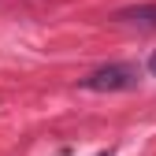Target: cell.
<instances>
[{"instance_id": "cell-1", "label": "cell", "mask_w": 156, "mask_h": 156, "mask_svg": "<svg viewBox=\"0 0 156 156\" xmlns=\"http://www.w3.org/2000/svg\"><path fill=\"white\" fill-rule=\"evenodd\" d=\"M134 86H138V67L130 63H108L82 78V89L89 93H115V89H134Z\"/></svg>"}, {"instance_id": "cell-2", "label": "cell", "mask_w": 156, "mask_h": 156, "mask_svg": "<svg viewBox=\"0 0 156 156\" xmlns=\"http://www.w3.org/2000/svg\"><path fill=\"white\" fill-rule=\"evenodd\" d=\"M119 23H138V26H156V4H141V8H126L115 15Z\"/></svg>"}, {"instance_id": "cell-3", "label": "cell", "mask_w": 156, "mask_h": 156, "mask_svg": "<svg viewBox=\"0 0 156 156\" xmlns=\"http://www.w3.org/2000/svg\"><path fill=\"white\" fill-rule=\"evenodd\" d=\"M149 71H152V78H156V52L149 56Z\"/></svg>"}, {"instance_id": "cell-4", "label": "cell", "mask_w": 156, "mask_h": 156, "mask_svg": "<svg viewBox=\"0 0 156 156\" xmlns=\"http://www.w3.org/2000/svg\"><path fill=\"white\" fill-rule=\"evenodd\" d=\"M97 156H108V152H97Z\"/></svg>"}]
</instances>
